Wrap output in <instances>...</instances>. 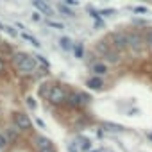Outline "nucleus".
I'll use <instances>...</instances> for the list:
<instances>
[{"label": "nucleus", "instance_id": "1", "mask_svg": "<svg viewBox=\"0 0 152 152\" xmlns=\"http://www.w3.org/2000/svg\"><path fill=\"white\" fill-rule=\"evenodd\" d=\"M66 97H68V93L61 88V86H54L52 88V91H50V95H48V100L54 104V106H59V104H63L64 100H66Z\"/></svg>", "mask_w": 152, "mask_h": 152}, {"label": "nucleus", "instance_id": "2", "mask_svg": "<svg viewBox=\"0 0 152 152\" xmlns=\"http://www.w3.org/2000/svg\"><path fill=\"white\" fill-rule=\"evenodd\" d=\"M13 120H15V125H16L20 131H29V129H31V118H29L25 113L16 111V113L13 115Z\"/></svg>", "mask_w": 152, "mask_h": 152}, {"label": "nucleus", "instance_id": "3", "mask_svg": "<svg viewBox=\"0 0 152 152\" xmlns=\"http://www.w3.org/2000/svg\"><path fill=\"white\" fill-rule=\"evenodd\" d=\"M129 47L132 48L134 54H140V52H143V48H145V39H143L140 34L132 32V34H129Z\"/></svg>", "mask_w": 152, "mask_h": 152}, {"label": "nucleus", "instance_id": "4", "mask_svg": "<svg viewBox=\"0 0 152 152\" xmlns=\"http://www.w3.org/2000/svg\"><path fill=\"white\" fill-rule=\"evenodd\" d=\"M111 41L113 45L116 47V50H125L129 47V34H124V32H115L111 36Z\"/></svg>", "mask_w": 152, "mask_h": 152}, {"label": "nucleus", "instance_id": "5", "mask_svg": "<svg viewBox=\"0 0 152 152\" xmlns=\"http://www.w3.org/2000/svg\"><path fill=\"white\" fill-rule=\"evenodd\" d=\"M18 70L22 72V73H32L34 70H36V59H32L31 56L18 66Z\"/></svg>", "mask_w": 152, "mask_h": 152}, {"label": "nucleus", "instance_id": "6", "mask_svg": "<svg viewBox=\"0 0 152 152\" xmlns=\"http://www.w3.org/2000/svg\"><path fill=\"white\" fill-rule=\"evenodd\" d=\"M34 145L38 147V150H43V148H50L52 141L47 136H34Z\"/></svg>", "mask_w": 152, "mask_h": 152}, {"label": "nucleus", "instance_id": "7", "mask_svg": "<svg viewBox=\"0 0 152 152\" xmlns=\"http://www.w3.org/2000/svg\"><path fill=\"white\" fill-rule=\"evenodd\" d=\"M86 84H88V88H91V90H102L104 81L95 75V77H90V79H88V83H86Z\"/></svg>", "mask_w": 152, "mask_h": 152}, {"label": "nucleus", "instance_id": "8", "mask_svg": "<svg viewBox=\"0 0 152 152\" xmlns=\"http://www.w3.org/2000/svg\"><path fill=\"white\" fill-rule=\"evenodd\" d=\"M34 7L36 9H39L41 13H45V15H52L54 13V9L47 4V2H34Z\"/></svg>", "mask_w": 152, "mask_h": 152}, {"label": "nucleus", "instance_id": "9", "mask_svg": "<svg viewBox=\"0 0 152 152\" xmlns=\"http://www.w3.org/2000/svg\"><path fill=\"white\" fill-rule=\"evenodd\" d=\"M104 57H106V61H109V63H113V64L120 61V56H118V52H116V50H111V48H109V50L104 54Z\"/></svg>", "mask_w": 152, "mask_h": 152}, {"label": "nucleus", "instance_id": "10", "mask_svg": "<svg viewBox=\"0 0 152 152\" xmlns=\"http://www.w3.org/2000/svg\"><path fill=\"white\" fill-rule=\"evenodd\" d=\"M27 57H29V54H27V52H16V54H13V63H15V64H16V68H18V66H20Z\"/></svg>", "mask_w": 152, "mask_h": 152}, {"label": "nucleus", "instance_id": "11", "mask_svg": "<svg viewBox=\"0 0 152 152\" xmlns=\"http://www.w3.org/2000/svg\"><path fill=\"white\" fill-rule=\"evenodd\" d=\"M52 84H48V83H43L41 86H39V90H38V93H39V97H45V99H48V95H50V91H52Z\"/></svg>", "mask_w": 152, "mask_h": 152}, {"label": "nucleus", "instance_id": "12", "mask_svg": "<svg viewBox=\"0 0 152 152\" xmlns=\"http://www.w3.org/2000/svg\"><path fill=\"white\" fill-rule=\"evenodd\" d=\"M91 70L95 72V75L99 77V75H102V73H106L107 72V68H106V64L104 63H95L93 66H91Z\"/></svg>", "mask_w": 152, "mask_h": 152}, {"label": "nucleus", "instance_id": "13", "mask_svg": "<svg viewBox=\"0 0 152 152\" xmlns=\"http://www.w3.org/2000/svg\"><path fill=\"white\" fill-rule=\"evenodd\" d=\"M4 134L7 136V140H9V141H15V140L18 138V129H15V127H9V129L4 132Z\"/></svg>", "mask_w": 152, "mask_h": 152}, {"label": "nucleus", "instance_id": "14", "mask_svg": "<svg viewBox=\"0 0 152 152\" xmlns=\"http://www.w3.org/2000/svg\"><path fill=\"white\" fill-rule=\"evenodd\" d=\"M66 102H68L70 106H81V102H79V97H77V93H70V95L66 97Z\"/></svg>", "mask_w": 152, "mask_h": 152}, {"label": "nucleus", "instance_id": "15", "mask_svg": "<svg viewBox=\"0 0 152 152\" xmlns=\"http://www.w3.org/2000/svg\"><path fill=\"white\" fill-rule=\"evenodd\" d=\"M57 9H59L63 15H70V16H73V11L68 7V4H66V2H61V4L57 6Z\"/></svg>", "mask_w": 152, "mask_h": 152}, {"label": "nucleus", "instance_id": "16", "mask_svg": "<svg viewBox=\"0 0 152 152\" xmlns=\"http://www.w3.org/2000/svg\"><path fill=\"white\" fill-rule=\"evenodd\" d=\"M90 147H91V141H90L88 138H81V140H79V148H81V150H88V152H90Z\"/></svg>", "mask_w": 152, "mask_h": 152}, {"label": "nucleus", "instance_id": "17", "mask_svg": "<svg viewBox=\"0 0 152 152\" xmlns=\"http://www.w3.org/2000/svg\"><path fill=\"white\" fill-rule=\"evenodd\" d=\"M22 38H23V39H27L29 43H32V45H34V47H38V48L41 47V43H39L34 36H31V34H25V32H23V34H22Z\"/></svg>", "mask_w": 152, "mask_h": 152}, {"label": "nucleus", "instance_id": "18", "mask_svg": "<svg viewBox=\"0 0 152 152\" xmlns=\"http://www.w3.org/2000/svg\"><path fill=\"white\" fill-rule=\"evenodd\" d=\"M59 43H61V48L63 50H70L73 45H72V41H70V38H61L59 39Z\"/></svg>", "mask_w": 152, "mask_h": 152}, {"label": "nucleus", "instance_id": "19", "mask_svg": "<svg viewBox=\"0 0 152 152\" xmlns=\"http://www.w3.org/2000/svg\"><path fill=\"white\" fill-rule=\"evenodd\" d=\"M90 13H91V16L95 18V25H97V27H104V22L99 18V13H97V11H93V9H90Z\"/></svg>", "mask_w": 152, "mask_h": 152}, {"label": "nucleus", "instance_id": "20", "mask_svg": "<svg viewBox=\"0 0 152 152\" xmlns=\"http://www.w3.org/2000/svg\"><path fill=\"white\" fill-rule=\"evenodd\" d=\"M73 54H75V57L81 59V57L84 56V48H83L81 45H75V47H73Z\"/></svg>", "mask_w": 152, "mask_h": 152}, {"label": "nucleus", "instance_id": "21", "mask_svg": "<svg viewBox=\"0 0 152 152\" xmlns=\"http://www.w3.org/2000/svg\"><path fill=\"white\" fill-rule=\"evenodd\" d=\"M0 50H2V52H6L7 56H11V52H13V48H11V45H7V43H0Z\"/></svg>", "mask_w": 152, "mask_h": 152}, {"label": "nucleus", "instance_id": "22", "mask_svg": "<svg viewBox=\"0 0 152 152\" xmlns=\"http://www.w3.org/2000/svg\"><path fill=\"white\" fill-rule=\"evenodd\" d=\"M106 129L116 131V132H122V131H124V127H120V125H116V124H106Z\"/></svg>", "mask_w": 152, "mask_h": 152}, {"label": "nucleus", "instance_id": "23", "mask_svg": "<svg viewBox=\"0 0 152 152\" xmlns=\"http://www.w3.org/2000/svg\"><path fill=\"white\" fill-rule=\"evenodd\" d=\"M77 97H79V102H81V104H88V102H90V97H88L86 93H77Z\"/></svg>", "mask_w": 152, "mask_h": 152}, {"label": "nucleus", "instance_id": "24", "mask_svg": "<svg viewBox=\"0 0 152 152\" xmlns=\"http://www.w3.org/2000/svg\"><path fill=\"white\" fill-rule=\"evenodd\" d=\"M36 61H38V63H41V64H43V68H45V70H47V68H48V66H50V64H48V61H47V59H45V57H43V56H38V57H36Z\"/></svg>", "mask_w": 152, "mask_h": 152}, {"label": "nucleus", "instance_id": "25", "mask_svg": "<svg viewBox=\"0 0 152 152\" xmlns=\"http://www.w3.org/2000/svg\"><path fill=\"white\" fill-rule=\"evenodd\" d=\"M7 143H9L7 136H6V134H0V148H4V147H6Z\"/></svg>", "mask_w": 152, "mask_h": 152}, {"label": "nucleus", "instance_id": "26", "mask_svg": "<svg viewBox=\"0 0 152 152\" xmlns=\"http://www.w3.org/2000/svg\"><path fill=\"white\" fill-rule=\"evenodd\" d=\"M48 25H50V27H54V29H64V25H63V23H59V22H48Z\"/></svg>", "mask_w": 152, "mask_h": 152}, {"label": "nucleus", "instance_id": "27", "mask_svg": "<svg viewBox=\"0 0 152 152\" xmlns=\"http://www.w3.org/2000/svg\"><path fill=\"white\" fill-rule=\"evenodd\" d=\"M145 41H147V43H148V47L152 48V29L147 32V39H145Z\"/></svg>", "mask_w": 152, "mask_h": 152}, {"label": "nucleus", "instance_id": "28", "mask_svg": "<svg viewBox=\"0 0 152 152\" xmlns=\"http://www.w3.org/2000/svg\"><path fill=\"white\" fill-rule=\"evenodd\" d=\"M27 106H29L31 109H34V107H36V102H34L32 99H27Z\"/></svg>", "mask_w": 152, "mask_h": 152}, {"label": "nucleus", "instance_id": "29", "mask_svg": "<svg viewBox=\"0 0 152 152\" xmlns=\"http://www.w3.org/2000/svg\"><path fill=\"white\" fill-rule=\"evenodd\" d=\"M4 70H6V61H4L2 57H0V73H2Z\"/></svg>", "mask_w": 152, "mask_h": 152}, {"label": "nucleus", "instance_id": "30", "mask_svg": "<svg viewBox=\"0 0 152 152\" xmlns=\"http://www.w3.org/2000/svg\"><path fill=\"white\" fill-rule=\"evenodd\" d=\"M134 13H141V15H143V13H147V7H143V6H141V7H136Z\"/></svg>", "mask_w": 152, "mask_h": 152}, {"label": "nucleus", "instance_id": "31", "mask_svg": "<svg viewBox=\"0 0 152 152\" xmlns=\"http://www.w3.org/2000/svg\"><path fill=\"white\" fill-rule=\"evenodd\" d=\"M113 13H115L113 9H104V11H102V15H104V16H109V15H113Z\"/></svg>", "mask_w": 152, "mask_h": 152}, {"label": "nucleus", "instance_id": "32", "mask_svg": "<svg viewBox=\"0 0 152 152\" xmlns=\"http://www.w3.org/2000/svg\"><path fill=\"white\" fill-rule=\"evenodd\" d=\"M38 152H56V148L50 147V148H43V150H38Z\"/></svg>", "mask_w": 152, "mask_h": 152}, {"label": "nucleus", "instance_id": "33", "mask_svg": "<svg viewBox=\"0 0 152 152\" xmlns=\"http://www.w3.org/2000/svg\"><path fill=\"white\" fill-rule=\"evenodd\" d=\"M36 124H38L39 127H45V124H43V120H39V118H36Z\"/></svg>", "mask_w": 152, "mask_h": 152}, {"label": "nucleus", "instance_id": "34", "mask_svg": "<svg viewBox=\"0 0 152 152\" xmlns=\"http://www.w3.org/2000/svg\"><path fill=\"white\" fill-rule=\"evenodd\" d=\"M70 152H77V148H75V145H73V143H70Z\"/></svg>", "mask_w": 152, "mask_h": 152}, {"label": "nucleus", "instance_id": "35", "mask_svg": "<svg viewBox=\"0 0 152 152\" xmlns=\"http://www.w3.org/2000/svg\"><path fill=\"white\" fill-rule=\"evenodd\" d=\"M90 152H100V150H90Z\"/></svg>", "mask_w": 152, "mask_h": 152}, {"label": "nucleus", "instance_id": "36", "mask_svg": "<svg viewBox=\"0 0 152 152\" xmlns=\"http://www.w3.org/2000/svg\"><path fill=\"white\" fill-rule=\"evenodd\" d=\"M0 29H4V25H2V23H0Z\"/></svg>", "mask_w": 152, "mask_h": 152}, {"label": "nucleus", "instance_id": "37", "mask_svg": "<svg viewBox=\"0 0 152 152\" xmlns=\"http://www.w3.org/2000/svg\"><path fill=\"white\" fill-rule=\"evenodd\" d=\"M148 138H150V140H152V134H150V136H148Z\"/></svg>", "mask_w": 152, "mask_h": 152}, {"label": "nucleus", "instance_id": "38", "mask_svg": "<svg viewBox=\"0 0 152 152\" xmlns=\"http://www.w3.org/2000/svg\"><path fill=\"white\" fill-rule=\"evenodd\" d=\"M0 43H2V41H0Z\"/></svg>", "mask_w": 152, "mask_h": 152}]
</instances>
